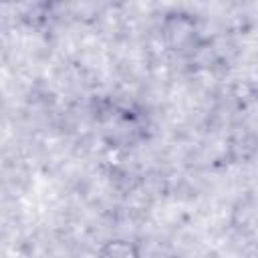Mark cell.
<instances>
[{"instance_id":"obj_1","label":"cell","mask_w":258,"mask_h":258,"mask_svg":"<svg viewBox=\"0 0 258 258\" xmlns=\"http://www.w3.org/2000/svg\"><path fill=\"white\" fill-rule=\"evenodd\" d=\"M161 32H163V38H165L167 46L171 50H177V52L189 50V46H194L196 40H198L196 22H194L191 14H185V12L167 14L163 18Z\"/></svg>"},{"instance_id":"obj_2","label":"cell","mask_w":258,"mask_h":258,"mask_svg":"<svg viewBox=\"0 0 258 258\" xmlns=\"http://www.w3.org/2000/svg\"><path fill=\"white\" fill-rule=\"evenodd\" d=\"M97 258H141V250L129 238H111L101 244Z\"/></svg>"}]
</instances>
